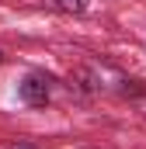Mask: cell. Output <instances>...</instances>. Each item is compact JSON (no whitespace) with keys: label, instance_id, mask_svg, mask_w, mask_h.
Listing matches in <instances>:
<instances>
[{"label":"cell","instance_id":"obj_2","mask_svg":"<svg viewBox=\"0 0 146 149\" xmlns=\"http://www.w3.org/2000/svg\"><path fill=\"white\" fill-rule=\"evenodd\" d=\"M49 3H52L56 10H63V14H84L91 0H49Z\"/></svg>","mask_w":146,"mask_h":149},{"label":"cell","instance_id":"obj_3","mask_svg":"<svg viewBox=\"0 0 146 149\" xmlns=\"http://www.w3.org/2000/svg\"><path fill=\"white\" fill-rule=\"evenodd\" d=\"M14 149H32V146H14Z\"/></svg>","mask_w":146,"mask_h":149},{"label":"cell","instance_id":"obj_1","mask_svg":"<svg viewBox=\"0 0 146 149\" xmlns=\"http://www.w3.org/2000/svg\"><path fill=\"white\" fill-rule=\"evenodd\" d=\"M18 97L28 104V108H45L52 101V80L45 73H28L18 83Z\"/></svg>","mask_w":146,"mask_h":149},{"label":"cell","instance_id":"obj_4","mask_svg":"<svg viewBox=\"0 0 146 149\" xmlns=\"http://www.w3.org/2000/svg\"><path fill=\"white\" fill-rule=\"evenodd\" d=\"M0 63H4V52H0Z\"/></svg>","mask_w":146,"mask_h":149}]
</instances>
